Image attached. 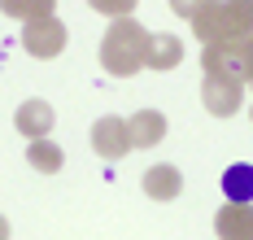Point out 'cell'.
I'll use <instances>...</instances> for the list:
<instances>
[{
  "mask_svg": "<svg viewBox=\"0 0 253 240\" xmlns=\"http://www.w3.org/2000/svg\"><path fill=\"white\" fill-rule=\"evenodd\" d=\"M144 53H149V31L140 27L135 18H114V27L105 31V40H101V66H105V75L131 79V75L144 66Z\"/></svg>",
  "mask_w": 253,
  "mask_h": 240,
  "instance_id": "cell-1",
  "label": "cell"
},
{
  "mask_svg": "<svg viewBox=\"0 0 253 240\" xmlns=\"http://www.w3.org/2000/svg\"><path fill=\"white\" fill-rule=\"evenodd\" d=\"M205 75H218V79L245 83L253 75V35H240V40H223V44H210L201 53Z\"/></svg>",
  "mask_w": 253,
  "mask_h": 240,
  "instance_id": "cell-2",
  "label": "cell"
},
{
  "mask_svg": "<svg viewBox=\"0 0 253 240\" xmlns=\"http://www.w3.org/2000/svg\"><path fill=\"white\" fill-rule=\"evenodd\" d=\"M22 48L31 57H40V61H48L66 48V22H57V18H31L22 22Z\"/></svg>",
  "mask_w": 253,
  "mask_h": 240,
  "instance_id": "cell-3",
  "label": "cell"
},
{
  "mask_svg": "<svg viewBox=\"0 0 253 240\" xmlns=\"http://www.w3.org/2000/svg\"><path fill=\"white\" fill-rule=\"evenodd\" d=\"M92 149H96V158L105 161H118L131 153V135H126V118H96L92 122Z\"/></svg>",
  "mask_w": 253,
  "mask_h": 240,
  "instance_id": "cell-4",
  "label": "cell"
},
{
  "mask_svg": "<svg viewBox=\"0 0 253 240\" xmlns=\"http://www.w3.org/2000/svg\"><path fill=\"white\" fill-rule=\"evenodd\" d=\"M201 105L214 114V118H231L240 109V83L231 79H218V75H205L201 83Z\"/></svg>",
  "mask_w": 253,
  "mask_h": 240,
  "instance_id": "cell-5",
  "label": "cell"
},
{
  "mask_svg": "<svg viewBox=\"0 0 253 240\" xmlns=\"http://www.w3.org/2000/svg\"><path fill=\"white\" fill-rule=\"evenodd\" d=\"M218 35L223 40L253 35V0H218Z\"/></svg>",
  "mask_w": 253,
  "mask_h": 240,
  "instance_id": "cell-6",
  "label": "cell"
},
{
  "mask_svg": "<svg viewBox=\"0 0 253 240\" xmlns=\"http://www.w3.org/2000/svg\"><path fill=\"white\" fill-rule=\"evenodd\" d=\"M52 105L48 101H22L18 105V114H13V127L26 135V140H44V135L52 131Z\"/></svg>",
  "mask_w": 253,
  "mask_h": 240,
  "instance_id": "cell-7",
  "label": "cell"
},
{
  "mask_svg": "<svg viewBox=\"0 0 253 240\" xmlns=\"http://www.w3.org/2000/svg\"><path fill=\"white\" fill-rule=\"evenodd\" d=\"M126 135H131V149H153L166 140V118L157 109H140L135 118H126Z\"/></svg>",
  "mask_w": 253,
  "mask_h": 240,
  "instance_id": "cell-8",
  "label": "cell"
},
{
  "mask_svg": "<svg viewBox=\"0 0 253 240\" xmlns=\"http://www.w3.org/2000/svg\"><path fill=\"white\" fill-rule=\"evenodd\" d=\"M214 232L218 240H253V205H223L214 218Z\"/></svg>",
  "mask_w": 253,
  "mask_h": 240,
  "instance_id": "cell-9",
  "label": "cell"
},
{
  "mask_svg": "<svg viewBox=\"0 0 253 240\" xmlns=\"http://www.w3.org/2000/svg\"><path fill=\"white\" fill-rule=\"evenodd\" d=\"M144 192H149L153 201H175L179 192H183V175H179L170 161L149 166V170H144Z\"/></svg>",
  "mask_w": 253,
  "mask_h": 240,
  "instance_id": "cell-10",
  "label": "cell"
},
{
  "mask_svg": "<svg viewBox=\"0 0 253 240\" xmlns=\"http://www.w3.org/2000/svg\"><path fill=\"white\" fill-rule=\"evenodd\" d=\"M223 197L231 205H253V166L249 161H236L223 170Z\"/></svg>",
  "mask_w": 253,
  "mask_h": 240,
  "instance_id": "cell-11",
  "label": "cell"
},
{
  "mask_svg": "<svg viewBox=\"0 0 253 240\" xmlns=\"http://www.w3.org/2000/svg\"><path fill=\"white\" fill-rule=\"evenodd\" d=\"M179 61H183V44L175 35H149V53H144L149 70H175Z\"/></svg>",
  "mask_w": 253,
  "mask_h": 240,
  "instance_id": "cell-12",
  "label": "cell"
},
{
  "mask_svg": "<svg viewBox=\"0 0 253 240\" xmlns=\"http://www.w3.org/2000/svg\"><path fill=\"white\" fill-rule=\"evenodd\" d=\"M26 161H31L35 170H44V175H57V170L66 166V153H61L57 140L44 135V140H31V144H26Z\"/></svg>",
  "mask_w": 253,
  "mask_h": 240,
  "instance_id": "cell-13",
  "label": "cell"
},
{
  "mask_svg": "<svg viewBox=\"0 0 253 240\" xmlns=\"http://www.w3.org/2000/svg\"><path fill=\"white\" fill-rule=\"evenodd\" d=\"M52 4L57 0H0V13L18 18V22H31V18H52Z\"/></svg>",
  "mask_w": 253,
  "mask_h": 240,
  "instance_id": "cell-14",
  "label": "cell"
},
{
  "mask_svg": "<svg viewBox=\"0 0 253 240\" xmlns=\"http://www.w3.org/2000/svg\"><path fill=\"white\" fill-rule=\"evenodd\" d=\"M87 4L105 18H131V9H135V0H87Z\"/></svg>",
  "mask_w": 253,
  "mask_h": 240,
  "instance_id": "cell-15",
  "label": "cell"
},
{
  "mask_svg": "<svg viewBox=\"0 0 253 240\" xmlns=\"http://www.w3.org/2000/svg\"><path fill=\"white\" fill-rule=\"evenodd\" d=\"M201 4H210V0H170V9H175L179 18H192V13H197Z\"/></svg>",
  "mask_w": 253,
  "mask_h": 240,
  "instance_id": "cell-16",
  "label": "cell"
},
{
  "mask_svg": "<svg viewBox=\"0 0 253 240\" xmlns=\"http://www.w3.org/2000/svg\"><path fill=\"white\" fill-rule=\"evenodd\" d=\"M0 240H9V223L4 218H0Z\"/></svg>",
  "mask_w": 253,
  "mask_h": 240,
  "instance_id": "cell-17",
  "label": "cell"
},
{
  "mask_svg": "<svg viewBox=\"0 0 253 240\" xmlns=\"http://www.w3.org/2000/svg\"><path fill=\"white\" fill-rule=\"evenodd\" d=\"M249 83H253V75H249Z\"/></svg>",
  "mask_w": 253,
  "mask_h": 240,
  "instance_id": "cell-18",
  "label": "cell"
}]
</instances>
